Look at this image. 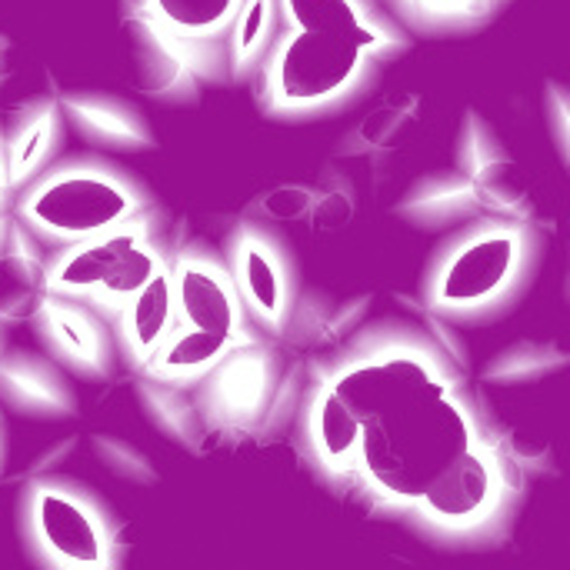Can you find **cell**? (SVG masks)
Returning a JSON list of instances; mask_svg holds the SVG:
<instances>
[{"instance_id": "6da1fadb", "label": "cell", "mask_w": 570, "mask_h": 570, "mask_svg": "<svg viewBox=\"0 0 570 570\" xmlns=\"http://www.w3.org/2000/svg\"><path fill=\"white\" fill-rule=\"evenodd\" d=\"M144 210V197L107 167L73 164L43 170L13 197V217L40 240L73 244L104 234Z\"/></svg>"}, {"instance_id": "7a4b0ae2", "label": "cell", "mask_w": 570, "mask_h": 570, "mask_svg": "<svg viewBox=\"0 0 570 570\" xmlns=\"http://www.w3.org/2000/svg\"><path fill=\"white\" fill-rule=\"evenodd\" d=\"M364 57L367 53L347 37L294 30L271 60L267 90L274 104L291 110L331 104L357 83Z\"/></svg>"}, {"instance_id": "3957f363", "label": "cell", "mask_w": 570, "mask_h": 570, "mask_svg": "<svg viewBox=\"0 0 570 570\" xmlns=\"http://www.w3.org/2000/svg\"><path fill=\"white\" fill-rule=\"evenodd\" d=\"M504 488V454L478 438L428 484L414 511L434 528L474 531L498 514Z\"/></svg>"}, {"instance_id": "277c9868", "label": "cell", "mask_w": 570, "mask_h": 570, "mask_svg": "<svg viewBox=\"0 0 570 570\" xmlns=\"http://www.w3.org/2000/svg\"><path fill=\"white\" fill-rule=\"evenodd\" d=\"M524 240L518 227H488L464 240L438 274L434 301L441 307H484L498 301L521 271Z\"/></svg>"}, {"instance_id": "5b68a950", "label": "cell", "mask_w": 570, "mask_h": 570, "mask_svg": "<svg viewBox=\"0 0 570 570\" xmlns=\"http://www.w3.org/2000/svg\"><path fill=\"white\" fill-rule=\"evenodd\" d=\"M30 528L37 548L60 568L110 564V538L104 518L70 488L37 484L30 491Z\"/></svg>"}, {"instance_id": "8992f818", "label": "cell", "mask_w": 570, "mask_h": 570, "mask_svg": "<svg viewBox=\"0 0 570 570\" xmlns=\"http://www.w3.org/2000/svg\"><path fill=\"white\" fill-rule=\"evenodd\" d=\"M174 284V307L184 317V327H204L227 334L240 344L250 341L244 331V301L237 294V284L227 271H220L214 261L200 254H184L170 267Z\"/></svg>"}, {"instance_id": "52a82bcc", "label": "cell", "mask_w": 570, "mask_h": 570, "mask_svg": "<svg viewBox=\"0 0 570 570\" xmlns=\"http://www.w3.org/2000/svg\"><path fill=\"white\" fill-rule=\"evenodd\" d=\"M150 234V224L137 214L104 234L63 244L53 257H47V287L57 297H73V301H87L104 277L114 271V264L124 257V250H130L137 240H144Z\"/></svg>"}, {"instance_id": "ba28073f", "label": "cell", "mask_w": 570, "mask_h": 570, "mask_svg": "<svg viewBox=\"0 0 570 570\" xmlns=\"http://www.w3.org/2000/svg\"><path fill=\"white\" fill-rule=\"evenodd\" d=\"M47 294V257L40 254V237L23 220L10 217L0 244V321H33Z\"/></svg>"}, {"instance_id": "9c48e42d", "label": "cell", "mask_w": 570, "mask_h": 570, "mask_svg": "<svg viewBox=\"0 0 570 570\" xmlns=\"http://www.w3.org/2000/svg\"><path fill=\"white\" fill-rule=\"evenodd\" d=\"M60 140H63L60 100H33L10 120V130L3 134V160H7V180L13 197L47 170Z\"/></svg>"}, {"instance_id": "30bf717a", "label": "cell", "mask_w": 570, "mask_h": 570, "mask_svg": "<svg viewBox=\"0 0 570 570\" xmlns=\"http://www.w3.org/2000/svg\"><path fill=\"white\" fill-rule=\"evenodd\" d=\"M234 284L240 301L267 324H281L287 311V277L281 254L257 234H244L234 247Z\"/></svg>"}, {"instance_id": "8fae6325", "label": "cell", "mask_w": 570, "mask_h": 570, "mask_svg": "<svg viewBox=\"0 0 570 570\" xmlns=\"http://www.w3.org/2000/svg\"><path fill=\"white\" fill-rule=\"evenodd\" d=\"M33 324L40 327L50 351L77 367H100L104 361V337L97 331V317L83 301L47 294Z\"/></svg>"}, {"instance_id": "7c38bea8", "label": "cell", "mask_w": 570, "mask_h": 570, "mask_svg": "<svg viewBox=\"0 0 570 570\" xmlns=\"http://www.w3.org/2000/svg\"><path fill=\"white\" fill-rule=\"evenodd\" d=\"M174 284H170V267H164L160 274L150 277V284H144L120 311V337L130 351V357L137 364H147L154 357V351L167 341L170 327H174Z\"/></svg>"}, {"instance_id": "4fadbf2b", "label": "cell", "mask_w": 570, "mask_h": 570, "mask_svg": "<svg viewBox=\"0 0 570 570\" xmlns=\"http://www.w3.org/2000/svg\"><path fill=\"white\" fill-rule=\"evenodd\" d=\"M237 344L240 341L217 331L184 327L177 334H167V341L154 351L144 371L160 384H190L194 377H207Z\"/></svg>"}, {"instance_id": "5bb4252c", "label": "cell", "mask_w": 570, "mask_h": 570, "mask_svg": "<svg viewBox=\"0 0 570 570\" xmlns=\"http://www.w3.org/2000/svg\"><path fill=\"white\" fill-rule=\"evenodd\" d=\"M364 417L351 411L327 384L311 407V444L324 468L334 474H357Z\"/></svg>"}, {"instance_id": "9a60e30c", "label": "cell", "mask_w": 570, "mask_h": 570, "mask_svg": "<svg viewBox=\"0 0 570 570\" xmlns=\"http://www.w3.org/2000/svg\"><path fill=\"white\" fill-rule=\"evenodd\" d=\"M0 397L33 414H67L73 407L63 377L50 364L27 354L0 357Z\"/></svg>"}, {"instance_id": "2e32d148", "label": "cell", "mask_w": 570, "mask_h": 570, "mask_svg": "<svg viewBox=\"0 0 570 570\" xmlns=\"http://www.w3.org/2000/svg\"><path fill=\"white\" fill-rule=\"evenodd\" d=\"M271 384V367L264 354L230 351L210 377V407L227 417H247L261 407Z\"/></svg>"}, {"instance_id": "e0dca14e", "label": "cell", "mask_w": 570, "mask_h": 570, "mask_svg": "<svg viewBox=\"0 0 570 570\" xmlns=\"http://www.w3.org/2000/svg\"><path fill=\"white\" fill-rule=\"evenodd\" d=\"M281 7L297 30L347 37L364 53L377 50V43H381V33L367 23L357 0H281Z\"/></svg>"}, {"instance_id": "ac0fdd59", "label": "cell", "mask_w": 570, "mask_h": 570, "mask_svg": "<svg viewBox=\"0 0 570 570\" xmlns=\"http://www.w3.org/2000/svg\"><path fill=\"white\" fill-rule=\"evenodd\" d=\"M167 267L164 254L157 250V244L150 240V234L144 240H137L130 250H124V257L114 264V271L104 277V284L83 301V304H94V307H104L110 314H117L144 284H150L154 274H160Z\"/></svg>"}, {"instance_id": "d6986e66", "label": "cell", "mask_w": 570, "mask_h": 570, "mask_svg": "<svg viewBox=\"0 0 570 570\" xmlns=\"http://www.w3.org/2000/svg\"><path fill=\"white\" fill-rule=\"evenodd\" d=\"M60 107L83 130V137L100 140L104 147H137L144 140L140 120L120 104L100 97H63Z\"/></svg>"}, {"instance_id": "ffe728a7", "label": "cell", "mask_w": 570, "mask_h": 570, "mask_svg": "<svg viewBox=\"0 0 570 570\" xmlns=\"http://www.w3.org/2000/svg\"><path fill=\"white\" fill-rule=\"evenodd\" d=\"M164 30L184 40H207L220 33L244 0H147Z\"/></svg>"}, {"instance_id": "44dd1931", "label": "cell", "mask_w": 570, "mask_h": 570, "mask_svg": "<svg viewBox=\"0 0 570 570\" xmlns=\"http://www.w3.org/2000/svg\"><path fill=\"white\" fill-rule=\"evenodd\" d=\"M234 20H237V30H234V50H237V57H240V60H247V57H254V50L267 40L271 20H274L271 0H244Z\"/></svg>"}, {"instance_id": "7402d4cb", "label": "cell", "mask_w": 570, "mask_h": 570, "mask_svg": "<svg viewBox=\"0 0 570 570\" xmlns=\"http://www.w3.org/2000/svg\"><path fill=\"white\" fill-rule=\"evenodd\" d=\"M267 214L277 217V220H294V217H304L307 207H311V194L304 187H281L274 190L267 200H264Z\"/></svg>"}, {"instance_id": "603a6c76", "label": "cell", "mask_w": 570, "mask_h": 570, "mask_svg": "<svg viewBox=\"0 0 570 570\" xmlns=\"http://www.w3.org/2000/svg\"><path fill=\"white\" fill-rule=\"evenodd\" d=\"M431 13H471L481 0H417Z\"/></svg>"}, {"instance_id": "cb8c5ba5", "label": "cell", "mask_w": 570, "mask_h": 570, "mask_svg": "<svg viewBox=\"0 0 570 570\" xmlns=\"http://www.w3.org/2000/svg\"><path fill=\"white\" fill-rule=\"evenodd\" d=\"M7 77V43L0 40V80Z\"/></svg>"}, {"instance_id": "d4e9b609", "label": "cell", "mask_w": 570, "mask_h": 570, "mask_svg": "<svg viewBox=\"0 0 570 570\" xmlns=\"http://www.w3.org/2000/svg\"><path fill=\"white\" fill-rule=\"evenodd\" d=\"M3 454H7V438H3V428H0V464H3Z\"/></svg>"}]
</instances>
